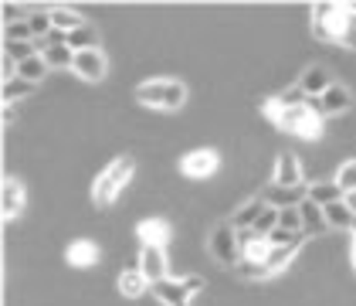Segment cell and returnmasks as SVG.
<instances>
[{
    "label": "cell",
    "instance_id": "6da1fadb",
    "mask_svg": "<svg viewBox=\"0 0 356 306\" xmlns=\"http://www.w3.org/2000/svg\"><path fill=\"white\" fill-rule=\"evenodd\" d=\"M133 174H136V160H133L129 153H126V157H115L109 167L95 177V184H92V201H95V208H109V204H115L119 194H122V188L133 181Z\"/></svg>",
    "mask_w": 356,
    "mask_h": 306
},
{
    "label": "cell",
    "instance_id": "7a4b0ae2",
    "mask_svg": "<svg viewBox=\"0 0 356 306\" xmlns=\"http://www.w3.org/2000/svg\"><path fill=\"white\" fill-rule=\"evenodd\" d=\"M136 99L139 106H149V109L177 112L187 102V85L180 79H149V82L136 85Z\"/></svg>",
    "mask_w": 356,
    "mask_h": 306
},
{
    "label": "cell",
    "instance_id": "3957f363",
    "mask_svg": "<svg viewBox=\"0 0 356 306\" xmlns=\"http://www.w3.org/2000/svg\"><path fill=\"white\" fill-rule=\"evenodd\" d=\"M346 24V3H316L312 7V34L326 45H339Z\"/></svg>",
    "mask_w": 356,
    "mask_h": 306
},
{
    "label": "cell",
    "instance_id": "277c9868",
    "mask_svg": "<svg viewBox=\"0 0 356 306\" xmlns=\"http://www.w3.org/2000/svg\"><path fill=\"white\" fill-rule=\"evenodd\" d=\"M204 289V276H187V279H160L149 286V293L163 306H191V296Z\"/></svg>",
    "mask_w": 356,
    "mask_h": 306
},
{
    "label": "cell",
    "instance_id": "5b68a950",
    "mask_svg": "<svg viewBox=\"0 0 356 306\" xmlns=\"http://www.w3.org/2000/svg\"><path fill=\"white\" fill-rule=\"evenodd\" d=\"M207 252H211V259H214V262L227 266V269H234V266L241 262L238 228H234L231 222L214 224V228H211V235H207Z\"/></svg>",
    "mask_w": 356,
    "mask_h": 306
},
{
    "label": "cell",
    "instance_id": "8992f818",
    "mask_svg": "<svg viewBox=\"0 0 356 306\" xmlns=\"http://www.w3.org/2000/svg\"><path fill=\"white\" fill-rule=\"evenodd\" d=\"M218 167H220V153L211 150V146H200V150H193L187 157H180V174L191 177V181H207L211 174H218Z\"/></svg>",
    "mask_w": 356,
    "mask_h": 306
},
{
    "label": "cell",
    "instance_id": "52a82bcc",
    "mask_svg": "<svg viewBox=\"0 0 356 306\" xmlns=\"http://www.w3.org/2000/svg\"><path fill=\"white\" fill-rule=\"evenodd\" d=\"M72 72L82 79V82H102L109 75V58L102 55V48H92V52H79Z\"/></svg>",
    "mask_w": 356,
    "mask_h": 306
},
{
    "label": "cell",
    "instance_id": "ba28073f",
    "mask_svg": "<svg viewBox=\"0 0 356 306\" xmlns=\"http://www.w3.org/2000/svg\"><path fill=\"white\" fill-rule=\"evenodd\" d=\"M350 106H353V92L339 82H332L326 92L316 99V112H319V116H339V112H350Z\"/></svg>",
    "mask_w": 356,
    "mask_h": 306
},
{
    "label": "cell",
    "instance_id": "9c48e42d",
    "mask_svg": "<svg viewBox=\"0 0 356 306\" xmlns=\"http://www.w3.org/2000/svg\"><path fill=\"white\" fill-rule=\"evenodd\" d=\"M136 238L139 245H153V249H166L170 238H173V228L163 218H146L136 224Z\"/></svg>",
    "mask_w": 356,
    "mask_h": 306
},
{
    "label": "cell",
    "instance_id": "30bf717a",
    "mask_svg": "<svg viewBox=\"0 0 356 306\" xmlns=\"http://www.w3.org/2000/svg\"><path fill=\"white\" fill-rule=\"evenodd\" d=\"M28 208V194H24V184L17 177H7L3 181V222H17Z\"/></svg>",
    "mask_w": 356,
    "mask_h": 306
},
{
    "label": "cell",
    "instance_id": "8fae6325",
    "mask_svg": "<svg viewBox=\"0 0 356 306\" xmlns=\"http://www.w3.org/2000/svg\"><path fill=\"white\" fill-rule=\"evenodd\" d=\"M272 184L275 188H302V160L292 153V150H285V153L278 157Z\"/></svg>",
    "mask_w": 356,
    "mask_h": 306
},
{
    "label": "cell",
    "instance_id": "7c38bea8",
    "mask_svg": "<svg viewBox=\"0 0 356 306\" xmlns=\"http://www.w3.org/2000/svg\"><path fill=\"white\" fill-rule=\"evenodd\" d=\"M166 249H153V245H143L139 252V269H143V276L149 279V282H160V279L170 276V269H166Z\"/></svg>",
    "mask_w": 356,
    "mask_h": 306
},
{
    "label": "cell",
    "instance_id": "4fadbf2b",
    "mask_svg": "<svg viewBox=\"0 0 356 306\" xmlns=\"http://www.w3.org/2000/svg\"><path fill=\"white\" fill-rule=\"evenodd\" d=\"M332 82H336V79H332L329 65H309V68L302 72V79H299L302 92H305V95H316V99H319Z\"/></svg>",
    "mask_w": 356,
    "mask_h": 306
},
{
    "label": "cell",
    "instance_id": "5bb4252c",
    "mask_svg": "<svg viewBox=\"0 0 356 306\" xmlns=\"http://www.w3.org/2000/svg\"><path fill=\"white\" fill-rule=\"evenodd\" d=\"M65 259H68V266H75V269H92V266L102 259V252H99L95 242L79 238V242H72V245L65 249Z\"/></svg>",
    "mask_w": 356,
    "mask_h": 306
},
{
    "label": "cell",
    "instance_id": "9a60e30c",
    "mask_svg": "<svg viewBox=\"0 0 356 306\" xmlns=\"http://www.w3.org/2000/svg\"><path fill=\"white\" fill-rule=\"evenodd\" d=\"M299 215H302V231H305V238H312V235H326L329 231L323 208H319V204H312L309 197L299 201Z\"/></svg>",
    "mask_w": 356,
    "mask_h": 306
},
{
    "label": "cell",
    "instance_id": "2e32d148",
    "mask_svg": "<svg viewBox=\"0 0 356 306\" xmlns=\"http://www.w3.org/2000/svg\"><path fill=\"white\" fill-rule=\"evenodd\" d=\"M265 208H268V201H265L261 194L251 197V201H245V204H241V208L231 215V224H234L238 231H241V228H254V222L265 215Z\"/></svg>",
    "mask_w": 356,
    "mask_h": 306
},
{
    "label": "cell",
    "instance_id": "e0dca14e",
    "mask_svg": "<svg viewBox=\"0 0 356 306\" xmlns=\"http://www.w3.org/2000/svg\"><path fill=\"white\" fill-rule=\"evenodd\" d=\"M149 286H153V282L143 276V269H139V266L126 269V273L119 276V293H122L126 300H139V296H143V293H146Z\"/></svg>",
    "mask_w": 356,
    "mask_h": 306
},
{
    "label": "cell",
    "instance_id": "ac0fdd59",
    "mask_svg": "<svg viewBox=\"0 0 356 306\" xmlns=\"http://www.w3.org/2000/svg\"><path fill=\"white\" fill-rule=\"evenodd\" d=\"M305 197L312 201V204H319V208H326V204H332V201H343V191H339V184L336 181H316V184H309V191H305Z\"/></svg>",
    "mask_w": 356,
    "mask_h": 306
},
{
    "label": "cell",
    "instance_id": "d6986e66",
    "mask_svg": "<svg viewBox=\"0 0 356 306\" xmlns=\"http://www.w3.org/2000/svg\"><path fill=\"white\" fill-rule=\"evenodd\" d=\"M68 48H72L75 55H79V52H92V48H99V31L85 21L82 28L68 31Z\"/></svg>",
    "mask_w": 356,
    "mask_h": 306
},
{
    "label": "cell",
    "instance_id": "ffe728a7",
    "mask_svg": "<svg viewBox=\"0 0 356 306\" xmlns=\"http://www.w3.org/2000/svg\"><path fill=\"white\" fill-rule=\"evenodd\" d=\"M323 126H326V119L312 109V106H305L299 126H296V137H299V139H319V137H323Z\"/></svg>",
    "mask_w": 356,
    "mask_h": 306
},
{
    "label": "cell",
    "instance_id": "44dd1931",
    "mask_svg": "<svg viewBox=\"0 0 356 306\" xmlns=\"http://www.w3.org/2000/svg\"><path fill=\"white\" fill-rule=\"evenodd\" d=\"M323 215H326V224L329 228H350V222H353V208H350V201L343 197V201H332V204H326L323 208Z\"/></svg>",
    "mask_w": 356,
    "mask_h": 306
},
{
    "label": "cell",
    "instance_id": "7402d4cb",
    "mask_svg": "<svg viewBox=\"0 0 356 306\" xmlns=\"http://www.w3.org/2000/svg\"><path fill=\"white\" fill-rule=\"evenodd\" d=\"M302 245H275L272 252H268V259H265V269H268V276H278L282 269H289V262L296 259V252H299Z\"/></svg>",
    "mask_w": 356,
    "mask_h": 306
},
{
    "label": "cell",
    "instance_id": "603a6c76",
    "mask_svg": "<svg viewBox=\"0 0 356 306\" xmlns=\"http://www.w3.org/2000/svg\"><path fill=\"white\" fill-rule=\"evenodd\" d=\"M48 72H51V68L44 65V58L41 55H34V58H28V61L17 65V79H24V82H31V85H38Z\"/></svg>",
    "mask_w": 356,
    "mask_h": 306
},
{
    "label": "cell",
    "instance_id": "cb8c5ba5",
    "mask_svg": "<svg viewBox=\"0 0 356 306\" xmlns=\"http://www.w3.org/2000/svg\"><path fill=\"white\" fill-rule=\"evenodd\" d=\"M305 191H309V188H305V184H302V188H268V191H265V201H268V204H275V197H278V204H289V208H292V204H296V201H305Z\"/></svg>",
    "mask_w": 356,
    "mask_h": 306
},
{
    "label": "cell",
    "instance_id": "d4e9b609",
    "mask_svg": "<svg viewBox=\"0 0 356 306\" xmlns=\"http://www.w3.org/2000/svg\"><path fill=\"white\" fill-rule=\"evenodd\" d=\"M34 55H38V45L34 41H3V58L14 61V65H21V61H28Z\"/></svg>",
    "mask_w": 356,
    "mask_h": 306
},
{
    "label": "cell",
    "instance_id": "484cf974",
    "mask_svg": "<svg viewBox=\"0 0 356 306\" xmlns=\"http://www.w3.org/2000/svg\"><path fill=\"white\" fill-rule=\"evenodd\" d=\"M41 58H44L48 68H72V65H75V52H72L68 45H55V48L41 52Z\"/></svg>",
    "mask_w": 356,
    "mask_h": 306
},
{
    "label": "cell",
    "instance_id": "4316f807",
    "mask_svg": "<svg viewBox=\"0 0 356 306\" xmlns=\"http://www.w3.org/2000/svg\"><path fill=\"white\" fill-rule=\"evenodd\" d=\"M28 24H31L34 41H41V38H48V34L55 31V24H51V10H31Z\"/></svg>",
    "mask_w": 356,
    "mask_h": 306
},
{
    "label": "cell",
    "instance_id": "83f0119b",
    "mask_svg": "<svg viewBox=\"0 0 356 306\" xmlns=\"http://www.w3.org/2000/svg\"><path fill=\"white\" fill-rule=\"evenodd\" d=\"M51 24H55L58 31H75V28H82L85 21H82V14H75V10H68V7H58V10H51Z\"/></svg>",
    "mask_w": 356,
    "mask_h": 306
},
{
    "label": "cell",
    "instance_id": "f1b7e54d",
    "mask_svg": "<svg viewBox=\"0 0 356 306\" xmlns=\"http://www.w3.org/2000/svg\"><path fill=\"white\" fill-rule=\"evenodd\" d=\"M336 184H339V191L350 197V194H356V160H346L343 167L336 170V177H332Z\"/></svg>",
    "mask_w": 356,
    "mask_h": 306
},
{
    "label": "cell",
    "instance_id": "f546056e",
    "mask_svg": "<svg viewBox=\"0 0 356 306\" xmlns=\"http://www.w3.org/2000/svg\"><path fill=\"white\" fill-rule=\"evenodd\" d=\"M339 48L356 52V3H346V24H343V38H339Z\"/></svg>",
    "mask_w": 356,
    "mask_h": 306
},
{
    "label": "cell",
    "instance_id": "4dcf8cb0",
    "mask_svg": "<svg viewBox=\"0 0 356 306\" xmlns=\"http://www.w3.org/2000/svg\"><path fill=\"white\" fill-rule=\"evenodd\" d=\"M234 273L241 279H248V282H261V279H272L268 276V269H265V262H248V259H241L238 266H234Z\"/></svg>",
    "mask_w": 356,
    "mask_h": 306
},
{
    "label": "cell",
    "instance_id": "1f68e13d",
    "mask_svg": "<svg viewBox=\"0 0 356 306\" xmlns=\"http://www.w3.org/2000/svg\"><path fill=\"white\" fill-rule=\"evenodd\" d=\"M34 92V85L24 82V79H10V82H3V102H17V99H24Z\"/></svg>",
    "mask_w": 356,
    "mask_h": 306
},
{
    "label": "cell",
    "instance_id": "d6a6232c",
    "mask_svg": "<svg viewBox=\"0 0 356 306\" xmlns=\"http://www.w3.org/2000/svg\"><path fill=\"white\" fill-rule=\"evenodd\" d=\"M278 102H282L285 109H296V106H309V95H305V92H302V85L296 82L292 89L278 92Z\"/></svg>",
    "mask_w": 356,
    "mask_h": 306
},
{
    "label": "cell",
    "instance_id": "836d02e7",
    "mask_svg": "<svg viewBox=\"0 0 356 306\" xmlns=\"http://www.w3.org/2000/svg\"><path fill=\"white\" fill-rule=\"evenodd\" d=\"M278 228H289V231H302L299 204H292V208H278Z\"/></svg>",
    "mask_w": 356,
    "mask_h": 306
},
{
    "label": "cell",
    "instance_id": "e575fe53",
    "mask_svg": "<svg viewBox=\"0 0 356 306\" xmlns=\"http://www.w3.org/2000/svg\"><path fill=\"white\" fill-rule=\"evenodd\" d=\"M3 41H34L28 21H14V24H3Z\"/></svg>",
    "mask_w": 356,
    "mask_h": 306
},
{
    "label": "cell",
    "instance_id": "d590c367",
    "mask_svg": "<svg viewBox=\"0 0 356 306\" xmlns=\"http://www.w3.org/2000/svg\"><path fill=\"white\" fill-rule=\"evenodd\" d=\"M272 228H278V208H272V204H268V208H265V215L254 222V231L268 238V231H272Z\"/></svg>",
    "mask_w": 356,
    "mask_h": 306
},
{
    "label": "cell",
    "instance_id": "8d00e7d4",
    "mask_svg": "<svg viewBox=\"0 0 356 306\" xmlns=\"http://www.w3.org/2000/svg\"><path fill=\"white\" fill-rule=\"evenodd\" d=\"M282 112H285V106L278 102V95H268V99L261 102V116H265L268 123H275V126H278V119H282Z\"/></svg>",
    "mask_w": 356,
    "mask_h": 306
},
{
    "label": "cell",
    "instance_id": "74e56055",
    "mask_svg": "<svg viewBox=\"0 0 356 306\" xmlns=\"http://www.w3.org/2000/svg\"><path fill=\"white\" fill-rule=\"evenodd\" d=\"M3 14H7V24H14V21H28V17H21V14H24V7H17V3H7V7H3Z\"/></svg>",
    "mask_w": 356,
    "mask_h": 306
},
{
    "label": "cell",
    "instance_id": "f35d334b",
    "mask_svg": "<svg viewBox=\"0 0 356 306\" xmlns=\"http://www.w3.org/2000/svg\"><path fill=\"white\" fill-rule=\"evenodd\" d=\"M17 119V109H14V102H3V123H14Z\"/></svg>",
    "mask_w": 356,
    "mask_h": 306
},
{
    "label": "cell",
    "instance_id": "ab89813d",
    "mask_svg": "<svg viewBox=\"0 0 356 306\" xmlns=\"http://www.w3.org/2000/svg\"><path fill=\"white\" fill-rule=\"evenodd\" d=\"M350 259H353V266H356V238H353V245H350Z\"/></svg>",
    "mask_w": 356,
    "mask_h": 306
},
{
    "label": "cell",
    "instance_id": "60d3db41",
    "mask_svg": "<svg viewBox=\"0 0 356 306\" xmlns=\"http://www.w3.org/2000/svg\"><path fill=\"white\" fill-rule=\"evenodd\" d=\"M350 231H353V238H356V215H353V222H350Z\"/></svg>",
    "mask_w": 356,
    "mask_h": 306
},
{
    "label": "cell",
    "instance_id": "b9f144b4",
    "mask_svg": "<svg viewBox=\"0 0 356 306\" xmlns=\"http://www.w3.org/2000/svg\"><path fill=\"white\" fill-rule=\"evenodd\" d=\"M353 273H356V266H353Z\"/></svg>",
    "mask_w": 356,
    "mask_h": 306
}]
</instances>
